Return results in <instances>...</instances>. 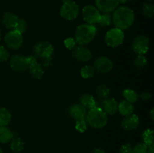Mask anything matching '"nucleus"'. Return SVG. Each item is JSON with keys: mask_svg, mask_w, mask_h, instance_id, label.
<instances>
[{"mask_svg": "<svg viewBox=\"0 0 154 153\" xmlns=\"http://www.w3.org/2000/svg\"><path fill=\"white\" fill-rule=\"evenodd\" d=\"M140 124L139 118L135 114L125 116V118L121 122V127L126 130H132L138 128Z\"/></svg>", "mask_w": 154, "mask_h": 153, "instance_id": "nucleus-15", "label": "nucleus"}, {"mask_svg": "<svg viewBox=\"0 0 154 153\" xmlns=\"http://www.w3.org/2000/svg\"><path fill=\"white\" fill-rule=\"evenodd\" d=\"M80 8L78 4L73 1L63 3L60 8V16L66 20H73L78 17Z\"/></svg>", "mask_w": 154, "mask_h": 153, "instance_id": "nucleus-5", "label": "nucleus"}, {"mask_svg": "<svg viewBox=\"0 0 154 153\" xmlns=\"http://www.w3.org/2000/svg\"><path fill=\"white\" fill-rule=\"evenodd\" d=\"M10 66L17 72H24L28 69L29 61L26 56L21 55H15L11 58Z\"/></svg>", "mask_w": 154, "mask_h": 153, "instance_id": "nucleus-10", "label": "nucleus"}, {"mask_svg": "<svg viewBox=\"0 0 154 153\" xmlns=\"http://www.w3.org/2000/svg\"><path fill=\"white\" fill-rule=\"evenodd\" d=\"M105 40L108 46L117 47L123 44L124 40V33L123 31L119 28H113L107 32Z\"/></svg>", "mask_w": 154, "mask_h": 153, "instance_id": "nucleus-6", "label": "nucleus"}, {"mask_svg": "<svg viewBox=\"0 0 154 153\" xmlns=\"http://www.w3.org/2000/svg\"><path fill=\"white\" fill-rule=\"evenodd\" d=\"M110 94V89L105 85H99L96 88V95L99 99H106Z\"/></svg>", "mask_w": 154, "mask_h": 153, "instance_id": "nucleus-25", "label": "nucleus"}, {"mask_svg": "<svg viewBox=\"0 0 154 153\" xmlns=\"http://www.w3.org/2000/svg\"><path fill=\"white\" fill-rule=\"evenodd\" d=\"M90 153H106V152H105L103 149H102V148H96L92 150V151L90 152Z\"/></svg>", "mask_w": 154, "mask_h": 153, "instance_id": "nucleus-38", "label": "nucleus"}, {"mask_svg": "<svg viewBox=\"0 0 154 153\" xmlns=\"http://www.w3.org/2000/svg\"><path fill=\"white\" fill-rule=\"evenodd\" d=\"M9 58V52L5 47L0 45V62L8 61Z\"/></svg>", "mask_w": 154, "mask_h": 153, "instance_id": "nucleus-34", "label": "nucleus"}, {"mask_svg": "<svg viewBox=\"0 0 154 153\" xmlns=\"http://www.w3.org/2000/svg\"><path fill=\"white\" fill-rule=\"evenodd\" d=\"M150 48V39L144 35H138L134 38L132 43V50L138 55H144Z\"/></svg>", "mask_w": 154, "mask_h": 153, "instance_id": "nucleus-7", "label": "nucleus"}, {"mask_svg": "<svg viewBox=\"0 0 154 153\" xmlns=\"http://www.w3.org/2000/svg\"><path fill=\"white\" fill-rule=\"evenodd\" d=\"M87 128V123L86 122L85 118L84 119L77 120L75 123V129L80 133H84Z\"/></svg>", "mask_w": 154, "mask_h": 153, "instance_id": "nucleus-32", "label": "nucleus"}, {"mask_svg": "<svg viewBox=\"0 0 154 153\" xmlns=\"http://www.w3.org/2000/svg\"><path fill=\"white\" fill-rule=\"evenodd\" d=\"M142 14L147 17L152 18L154 15V5L150 2H146L142 6Z\"/></svg>", "mask_w": 154, "mask_h": 153, "instance_id": "nucleus-28", "label": "nucleus"}, {"mask_svg": "<svg viewBox=\"0 0 154 153\" xmlns=\"http://www.w3.org/2000/svg\"><path fill=\"white\" fill-rule=\"evenodd\" d=\"M10 148L15 153H19L24 148V142L20 137L14 138L11 140L10 144Z\"/></svg>", "mask_w": 154, "mask_h": 153, "instance_id": "nucleus-24", "label": "nucleus"}, {"mask_svg": "<svg viewBox=\"0 0 154 153\" xmlns=\"http://www.w3.org/2000/svg\"><path fill=\"white\" fill-rule=\"evenodd\" d=\"M147 153H154V145H152L147 146Z\"/></svg>", "mask_w": 154, "mask_h": 153, "instance_id": "nucleus-39", "label": "nucleus"}, {"mask_svg": "<svg viewBox=\"0 0 154 153\" xmlns=\"http://www.w3.org/2000/svg\"><path fill=\"white\" fill-rule=\"evenodd\" d=\"M100 11L95 6L89 4L85 6L82 10V16L87 24L94 25L99 22L100 18Z\"/></svg>", "mask_w": 154, "mask_h": 153, "instance_id": "nucleus-9", "label": "nucleus"}, {"mask_svg": "<svg viewBox=\"0 0 154 153\" xmlns=\"http://www.w3.org/2000/svg\"><path fill=\"white\" fill-rule=\"evenodd\" d=\"M27 58L29 61L28 69L29 70L30 74L35 79L40 80L44 76L45 71H44L42 65L38 62L37 57H35V56H29L27 57Z\"/></svg>", "mask_w": 154, "mask_h": 153, "instance_id": "nucleus-11", "label": "nucleus"}, {"mask_svg": "<svg viewBox=\"0 0 154 153\" xmlns=\"http://www.w3.org/2000/svg\"><path fill=\"white\" fill-rule=\"evenodd\" d=\"M72 0H62L63 3H66V2H71Z\"/></svg>", "mask_w": 154, "mask_h": 153, "instance_id": "nucleus-42", "label": "nucleus"}, {"mask_svg": "<svg viewBox=\"0 0 154 153\" xmlns=\"http://www.w3.org/2000/svg\"><path fill=\"white\" fill-rule=\"evenodd\" d=\"M97 34V28L94 25L84 23L77 27L75 33L76 44L84 46L93 41Z\"/></svg>", "mask_w": 154, "mask_h": 153, "instance_id": "nucleus-2", "label": "nucleus"}, {"mask_svg": "<svg viewBox=\"0 0 154 153\" xmlns=\"http://www.w3.org/2000/svg\"><path fill=\"white\" fill-rule=\"evenodd\" d=\"M147 1H153V0H147Z\"/></svg>", "mask_w": 154, "mask_h": 153, "instance_id": "nucleus-45", "label": "nucleus"}, {"mask_svg": "<svg viewBox=\"0 0 154 153\" xmlns=\"http://www.w3.org/2000/svg\"><path fill=\"white\" fill-rule=\"evenodd\" d=\"M87 109L81 104H75L69 109V113L75 120L84 119L87 115Z\"/></svg>", "mask_w": 154, "mask_h": 153, "instance_id": "nucleus-17", "label": "nucleus"}, {"mask_svg": "<svg viewBox=\"0 0 154 153\" xmlns=\"http://www.w3.org/2000/svg\"><path fill=\"white\" fill-rule=\"evenodd\" d=\"M123 96L125 98V100L129 102V103H135L138 100L139 95L138 93L133 89L131 88H126L123 92Z\"/></svg>", "mask_w": 154, "mask_h": 153, "instance_id": "nucleus-23", "label": "nucleus"}, {"mask_svg": "<svg viewBox=\"0 0 154 153\" xmlns=\"http://www.w3.org/2000/svg\"><path fill=\"white\" fill-rule=\"evenodd\" d=\"M18 16L11 12H5L2 19L3 25L8 29H14L17 22Z\"/></svg>", "mask_w": 154, "mask_h": 153, "instance_id": "nucleus-18", "label": "nucleus"}, {"mask_svg": "<svg viewBox=\"0 0 154 153\" xmlns=\"http://www.w3.org/2000/svg\"><path fill=\"white\" fill-rule=\"evenodd\" d=\"M13 139V133L6 126H0V142L7 143Z\"/></svg>", "mask_w": 154, "mask_h": 153, "instance_id": "nucleus-21", "label": "nucleus"}, {"mask_svg": "<svg viewBox=\"0 0 154 153\" xmlns=\"http://www.w3.org/2000/svg\"><path fill=\"white\" fill-rule=\"evenodd\" d=\"M132 147L131 144L126 143L122 145L119 149V153H132Z\"/></svg>", "mask_w": 154, "mask_h": 153, "instance_id": "nucleus-36", "label": "nucleus"}, {"mask_svg": "<svg viewBox=\"0 0 154 153\" xmlns=\"http://www.w3.org/2000/svg\"><path fill=\"white\" fill-rule=\"evenodd\" d=\"M129 1H134V0H129Z\"/></svg>", "mask_w": 154, "mask_h": 153, "instance_id": "nucleus-46", "label": "nucleus"}, {"mask_svg": "<svg viewBox=\"0 0 154 153\" xmlns=\"http://www.w3.org/2000/svg\"><path fill=\"white\" fill-rule=\"evenodd\" d=\"M129 0H119V3H122V4H124V3H126Z\"/></svg>", "mask_w": 154, "mask_h": 153, "instance_id": "nucleus-41", "label": "nucleus"}, {"mask_svg": "<svg viewBox=\"0 0 154 153\" xmlns=\"http://www.w3.org/2000/svg\"><path fill=\"white\" fill-rule=\"evenodd\" d=\"M85 120L90 127L96 129L103 128L108 124V115L100 107L90 109L87 112Z\"/></svg>", "mask_w": 154, "mask_h": 153, "instance_id": "nucleus-4", "label": "nucleus"}, {"mask_svg": "<svg viewBox=\"0 0 154 153\" xmlns=\"http://www.w3.org/2000/svg\"><path fill=\"white\" fill-rule=\"evenodd\" d=\"M119 0H96L98 10L103 14H110L118 7Z\"/></svg>", "mask_w": 154, "mask_h": 153, "instance_id": "nucleus-13", "label": "nucleus"}, {"mask_svg": "<svg viewBox=\"0 0 154 153\" xmlns=\"http://www.w3.org/2000/svg\"><path fill=\"white\" fill-rule=\"evenodd\" d=\"M147 61L144 55H138L135 58L133 62L134 66L138 69H142L147 64Z\"/></svg>", "mask_w": 154, "mask_h": 153, "instance_id": "nucleus-29", "label": "nucleus"}, {"mask_svg": "<svg viewBox=\"0 0 154 153\" xmlns=\"http://www.w3.org/2000/svg\"><path fill=\"white\" fill-rule=\"evenodd\" d=\"M33 52L35 56L42 58L45 67L52 65L54 48L50 42L46 40L38 42L33 46Z\"/></svg>", "mask_w": 154, "mask_h": 153, "instance_id": "nucleus-3", "label": "nucleus"}, {"mask_svg": "<svg viewBox=\"0 0 154 153\" xmlns=\"http://www.w3.org/2000/svg\"><path fill=\"white\" fill-rule=\"evenodd\" d=\"M93 68L100 73H108L112 70L113 62L108 57L99 56L95 60Z\"/></svg>", "mask_w": 154, "mask_h": 153, "instance_id": "nucleus-12", "label": "nucleus"}, {"mask_svg": "<svg viewBox=\"0 0 154 153\" xmlns=\"http://www.w3.org/2000/svg\"><path fill=\"white\" fill-rule=\"evenodd\" d=\"M102 109L109 116H114L118 112V103L114 98L104 99L101 103Z\"/></svg>", "mask_w": 154, "mask_h": 153, "instance_id": "nucleus-16", "label": "nucleus"}, {"mask_svg": "<svg viewBox=\"0 0 154 153\" xmlns=\"http://www.w3.org/2000/svg\"><path fill=\"white\" fill-rule=\"evenodd\" d=\"M64 44L67 49L73 50L76 46V41L73 38H68L64 40Z\"/></svg>", "mask_w": 154, "mask_h": 153, "instance_id": "nucleus-35", "label": "nucleus"}, {"mask_svg": "<svg viewBox=\"0 0 154 153\" xmlns=\"http://www.w3.org/2000/svg\"><path fill=\"white\" fill-rule=\"evenodd\" d=\"M80 102L81 104L83 105L86 109H93V108L98 107L100 106L99 105V103L95 100L94 97L90 94H82L80 98Z\"/></svg>", "mask_w": 154, "mask_h": 153, "instance_id": "nucleus-19", "label": "nucleus"}, {"mask_svg": "<svg viewBox=\"0 0 154 153\" xmlns=\"http://www.w3.org/2000/svg\"><path fill=\"white\" fill-rule=\"evenodd\" d=\"M27 28V23L26 21L24 19H19L18 20L17 22L16 26H15L14 30L17 31V32L23 34V33L25 32L26 31Z\"/></svg>", "mask_w": 154, "mask_h": 153, "instance_id": "nucleus-31", "label": "nucleus"}, {"mask_svg": "<svg viewBox=\"0 0 154 153\" xmlns=\"http://www.w3.org/2000/svg\"><path fill=\"white\" fill-rule=\"evenodd\" d=\"M4 39L8 47L12 50L20 49L23 43V38L22 34L14 29L8 32L5 34Z\"/></svg>", "mask_w": 154, "mask_h": 153, "instance_id": "nucleus-8", "label": "nucleus"}, {"mask_svg": "<svg viewBox=\"0 0 154 153\" xmlns=\"http://www.w3.org/2000/svg\"><path fill=\"white\" fill-rule=\"evenodd\" d=\"M0 40H1V31H0Z\"/></svg>", "mask_w": 154, "mask_h": 153, "instance_id": "nucleus-44", "label": "nucleus"}, {"mask_svg": "<svg viewBox=\"0 0 154 153\" xmlns=\"http://www.w3.org/2000/svg\"><path fill=\"white\" fill-rule=\"evenodd\" d=\"M147 146L144 143L141 142L135 146L134 148H132V153H147Z\"/></svg>", "mask_w": 154, "mask_h": 153, "instance_id": "nucleus-33", "label": "nucleus"}, {"mask_svg": "<svg viewBox=\"0 0 154 153\" xmlns=\"http://www.w3.org/2000/svg\"><path fill=\"white\" fill-rule=\"evenodd\" d=\"M11 119L10 111L4 107L0 108V126H7Z\"/></svg>", "mask_w": 154, "mask_h": 153, "instance_id": "nucleus-22", "label": "nucleus"}, {"mask_svg": "<svg viewBox=\"0 0 154 153\" xmlns=\"http://www.w3.org/2000/svg\"><path fill=\"white\" fill-rule=\"evenodd\" d=\"M139 97L141 100L146 101V100H149L150 98H151L152 94L151 93L149 92H142L141 94H140Z\"/></svg>", "mask_w": 154, "mask_h": 153, "instance_id": "nucleus-37", "label": "nucleus"}, {"mask_svg": "<svg viewBox=\"0 0 154 153\" xmlns=\"http://www.w3.org/2000/svg\"><path fill=\"white\" fill-rule=\"evenodd\" d=\"M0 153H4V152H3L2 149V148H0Z\"/></svg>", "mask_w": 154, "mask_h": 153, "instance_id": "nucleus-43", "label": "nucleus"}, {"mask_svg": "<svg viewBox=\"0 0 154 153\" xmlns=\"http://www.w3.org/2000/svg\"><path fill=\"white\" fill-rule=\"evenodd\" d=\"M72 56L76 60L83 62H87L90 61L93 57L91 51L88 48L84 46H81V45L74 48Z\"/></svg>", "mask_w": 154, "mask_h": 153, "instance_id": "nucleus-14", "label": "nucleus"}, {"mask_svg": "<svg viewBox=\"0 0 154 153\" xmlns=\"http://www.w3.org/2000/svg\"><path fill=\"white\" fill-rule=\"evenodd\" d=\"M149 116H150V119L153 121V120L154 119V109H153V108H151V110H150V114H149Z\"/></svg>", "mask_w": 154, "mask_h": 153, "instance_id": "nucleus-40", "label": "nucleus"}, {"mask_svg": "<svg viewBox=\"0 0 154 153\" xmlns=\"http://www.w3.org/2000/svg\"><path fill=\"white\" fill-rule=\"evenodd\" d=\"M95 74V68L93 66L85 65L81 70V76L84 79H89L93 77Z\"/></svg>", "mask_w": 154, "mask_h": 153, "instance_id": "nucleus-27", "label": "nucleus"}, {"mask_svg": "<svg viewBox=\"0 0 154 153\" xmlns=\"http://www.w3.org/2000/svg\"><path fill=\"white\" fill-rule=\"evenodd\" d=\"M135 21V14L129 7L121 6L114 10L112 22L115 28L122 30H126L130 28Z\"/></svg>", "mask_w": 154, "mask_h": 153, "instance_id": "nucleus-1", "label": "nucleus"}, {"mask_svg": "<svg viewBox=\"0 0 154 153\" xmlns=\"http://www.w3.org/2000/svg\"><path fill=\"white\" fill-rule=\"evenodd\" d=\"M134 107L133 104L132 103L126 101V100H122L120 104H118V112L120 115L123 116H127L133 113Z\"/></svg>", "mask_w": 154, "mask_h": 153, "instance_id": "nucleus-20", "label": "nucleus"}, {"mask_svg": "<svg viewBox=\"0 0 154 153\" xmlns=\"http://www.w3.org/2000/svg\"><path fill=\"white\" fill-rule=\"evenodd\" d=\"M112 22V16L110 14H103L100 15L98 23L100 24L101 26H109Z\"/></svg>", "mask_w": 154, "mask_h": 153, "instance_id": "nucleus-30", "label": "nucleus"}, {"mask_svg": "<svg viewBox=\"0 0 154 153\" xmlns=\"http://www.w3.org/2000/svg\"><path fill=\"white\" fill-rule=\"evenodd\" d=\"M142 138L144 143L147 146L153 144V130L152 129H146L142 134Z\"/></svg>", "mask_w": 154, "mask_h": 153, "instance_id": "nucleus-26", "label": "nucleus"}]
</instances>
